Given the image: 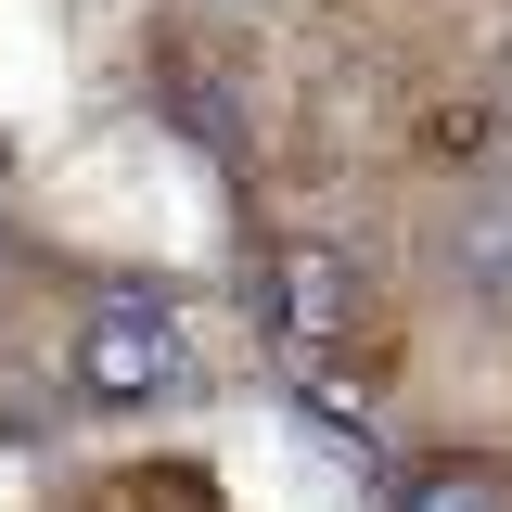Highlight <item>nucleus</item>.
Returning a JSON list of instances; mask_svg holds the SVG:
<instances>
[{
	"label": "nucleus",
	"instance_id": "1",
	"mask_svg": "<svg viewBox=\"0 0 512 512\" xmlns=\"http://www.w3.org/2000/svg\"><path fill=\"white\" fill-rule=\"evenodd\" d=\"M77 384H90L103 410L180 397V384H192V308H180V295H103V308L77 320Z\"/></svg>",
	"mask_w": 512,
	"mask_h": 512
},
{
	"label": "nucleus",
	"instance_id": "2",
	"mask_svg": "<svg viewBox=\"0 0 512 512\" xmlns=\"http://www.w3.org/2000/svg\"><path fill=\"white\" fill-rule=\"evenodd\" d=\"M256 320H269V359L295 384H320L333 372V346L359 333V269L333 244H282L269 269H256Z\"/></svg>",
	"mask_w": 512,
	"mask_h": 512
},
{
	"label": "nucleus",
	"instance_id": "3",
	"mask_svg": "<svg viewBox=\"0 0 512 512\" xmlns=\"http://www.w3.org/2000/svg\"><path fill=\"white\" fill-rule=\"evenodd\" d=\"M448 269H461L474 295H512V192H474V205L448 218Z\"/></svg>",
	"mask_w": 512,
	"mask_h": 512
},
{
	"label": "nucleus",
	"instance_id": "4",
	"mask_svg": "<svg viewBox=\"0 0 512 512\" xmlns=\"http://www.w3.org/2000/svg\"><path fill=\"white\" fill-rule=\"evenodd\" d=\"M397 512H512V474H487V461H436V474H410Z\"/></svg>",
	"mask_w": 512,
	"mask_h": 512
}]
</instances>
